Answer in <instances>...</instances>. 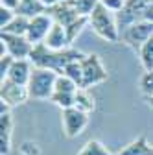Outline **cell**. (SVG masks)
I'll use <instances>...</instances> for the list:
<instances>
[{
    "mask_svg": "<svg viewBox=\"0 0 153 155\" xmlns=\"http://www.w3.org/2000/svg\"><path fill=\"white\" fill-rule=\"evenodd\" d=\"M83 57H85V54L76 50V48H67V50H61V52H55V50H50L48 46H44L41 43V45L33 46L30 61L37 68H48V70H54L57 74H63V70L70 63L80 61Z\"/></svg>",
    "mask_w": 153,
    "mask_h": 155,
    "instance_id": "6da1fadb",
    "label": "cell"
},
{
    "mask_svg": "<svg viewBox=\"0 0 153 155\" xmlns=\"http://www.w3.org/2000/svg\"><path fill=\"white\" fill-rule=\"evenodd\" d=\"M135 22H153V0H125L124 8L116 13L120 33Z\"/></svg>",
    "mask_w": 153,
    "mask_h": 155,
    "instance_id": "7a4b0ae2",
    "label": "cell"
},
{
    "mask_svg": "<svg viewBox=\"0 0 153 155\" xmlns=\"http://www.w3.org/2000/svg\"><path fill=\"white\" fill-rule=\"evenodd\" d=\"M89 26L92 28V31L100 39H103L107 43H118L120 41V30L116 24V15L112 11H109L107 8H103L102 4H98L96 9L90 13Z\"/></svg>",
    "mask_w": 153,
    "mask_h": 155,
    "instance_id": "3957f363",
    "label": "cell"
},
{
    "mask_svg": "<svg viewBox=\"0 0 153 155\" xmlns=\"http://www.w3.org/2000/svg\"><path fill=\"white\" fill-rule=\"evenodd\" d=\"M57 72L48 70V68H33L31 78L28 81V94L30 100L33 102H46L52 100L54 91H55V81H57Z\"/></svg>",
    "mask_w": 153,
    "mask_h": 155,
    "instance_id": "277c9868",
    "label": "cell"
},
{
    "mask_svg": "<svg viewBox=\"0 0 153 155\" xmlns=\"http://www.w3.org/2000/svg\"><path fill=\"white\" fill-rule=\"evenodd\" d=\"M81 68H83V83L81 89H92L103 81H107V68L102 61V57L98 54H85L81 59Z\"/></svg>",
    "mask_w": 153,
    "mask_h": 155,
    "instance_id": "5b68a950",
    "label": "cell"
},
{
    "mask_svg": "<svg viewBox=\"0 0 153 155\" xmlns=\"http://www.w3.org/2000/svg\"><path fill=\"white\" fill-rule=\"evenodd\" d=\"M151 37H153V22H135L120 33V41L138 52Z\"/></svg>",
    "mask_w": 153,
    "mask_h": 155,
    "instance_id": "8992f818",
    "label": "cell"
},
{
    "mask_svg": "<svg viewBox=\"0 0 153 155\" xmlns=\"http://www.w3.org/2000/svg\"><path fill=\"white\" fill-rule=\"evenodd\" d=\"M89 116L87 113L70 107L61 111V122H63V133L67 139H76L85 131V127L89 126Z\"/></svg>",
    "mask_w": 153,
    "mask_h": 155,
    "instance_id": "52a82bcc",
    "label": "cell"
},
{
    "mask_svg": "<svg viewBox=\"0 0 153 155\" xmlns=\"http://www.w3.org/2000/svg\"><path fill=\"white\" fill-rule=\"evenodd\" d=\"M0 43H2V55H11L13 59H30L33 50V45L21 35L0 33Z\"/></svg>",
    "mask_w": 153,
    "mask_h": 155,
    "instance_id": "ba28073f",
    "label": "cell"
},
{
    "mask_svg": "<svg viewBox=\"0 0 153 155\" xmlns=\"http://www.w3.org/2000/svg\"><path fill=\"white\" fill-rule=\"evenodd\" d=\"M28 100H30L28 87L13 83L11 80H8V78L0 81V104H4V105H8L11 109V107L26 104Z\"/></svg>",
    "mask_w": 153,
    "mask_h": 155,
    "instance_id": "9c48e42d",
    "label": "cell"
},
{
    "mask_svg": "<svg viewBox=\"0 0 153 155\" xmlns=\"http://www.w3.org/2000/svg\"><path fill=\"white\" fill-rule=\"evenodd\" d=\"M52 26H54V18L48 13L39 15V17H33V18H30V26H28V31H26V39L33 46L35 45H41V43H44V39L48 37Z\"/></svg>",
    "mask_w": 153,
    "mask_h": 155,
    "instance_id": "30bf717a",
    "label": "cell"
},
{
    "mask_svg": "<svg viewBox=\"0 0 153 155\" xmlns=\"http://www.w3.org/2000/svg\"><path fill=\"white\" fill-rule=\"evenodd\" d=\"M46 13L54 18V22L61 24L65 28L70 26L74 21H78V18L81 17L78 8H76V4H74V0H65V2H61V4H55V6L48 8Z\"/></svg>",
    "mask_w": 153,
    "mask_h": 155,
    "instance_id": "8fae6325",
    "label": "cell"
},
{
    "mask_svg": "<svg viewBox=\"0 0 153 155\" xmlns=\"http://www.w3.org/2000/svg\"><path fill=\"white\" fill-rule=\"evenodd\" d=\"M13 127L15 120L11 111L0 113V155H9L13 146Z\"/></svg>",
    "mask_w": 153,
    "mask_h": 155,
    "instance_id": "7c38bea8",
    "label": "cell"
},
{
    "mask_svg": "<svg viewBox=\"0 0 153 155\" xmlns=\"http://www.w3.org/2000/svg\"><path fill=\"white\" fill-rule=\"evenodd\" d=\"M33 68L35 67L31 65L30 59H15L6 78H8V80H11L13 83H18V85H24L26 87L28 81H30V78H31ZM6 78H4V80H6Z\"/></svg>",
    "mask_w": 153,
    "mask_h": 155,
    "instance_id": "4fadbf2b",
    "label": "cell"
},
{
    "mask_svg": "<svg viewBox=\"0 0 153 155\" xmlns=\"http://www.w3.org/2000/svg\"><path fill=\"white\" fill-rule=\"evenodd\" d=\"M44 46H48L50 50H55V52H61V50H67V48H72L70 41H68V35H67V28L54 22L48 37L44 39Z\"/></svg>",
    "mask_w": 153,
    "mask_h": 155,
    "instance_id": "5bb4252c",
    "label": "cell"
},
{
    "mask_svg": "<svg viewBox=\"0 0 153 155\" xmlns=\"http://www.w3.org/2000/svg\"><path fill=\"white\" fill-rule=\"evenodd\" d=\"M114 155H153V146L148 142L146 135H140Z\"/></svg>",
    "mask_w": 153,
    "mask_h": 155,
    "instance_id": "9a60e30c",
    "label": "cell"
},
{
    "mask_svg": "<svg viewBox=\"0 0 153 155\" xmlns=\"http://www.w3.org/2000/svg\"><path fill=\"white\" fill-rule=\"evenodd\" d=\"M48 11V8L43 4V0H21V4L17 8V15L26 17V18H33V17H39L44 15Z\"/></svg>",
    "mask_w": 153,
    "mask_h": 155,
    "instance_id": "2e32d148",
    "label": "cell"
},
{
    "mask_svg": "<svg viewBox=\"0 0 153 155\" xmlns=\"http://www.w3.org/2000/svg\"><path fill=\"white\" fill-rule=\"evenodd\" d=\"M74 107L80 109L87 114H92L96 111V98L92 96V92L89 89H80L76 92V102H74Z\"/></svg>",
    "mask_w": 153,
    "mask_h": 155,
    "instance_id": "e0dca14e",
    "label": "cell"
},
{
    "mask_svg": "<svg viewBox=\"0 0 153 155\" xmlns=\"http://www.w3.org/2000/svg\"><path fill=\"white\" fill-rule=\"evenodd\" d=\"M28 26H30V18L26 17H21L17 15L13 21L2 30V33H9V35H21V37H26V31H28Z\"/></svg>",
    "mask_w": 153,
    "mask_h": 155,
    "instance_id": "ac0fdd59",
    "label": "cell"
},
{
    "mask_svg": "<svg viewBox=\"0 0 153 155\" xmlns=\"http://www.w3.org/2000/svg\"><path fill=\"white\" fill-rule=\"evenodd\" d=\"M76 155H114V153H111L103 142H100L96 139H90L81 146V150Z\"/></svg>",
    "mask_w": 153,
    "mask_h": 155,
    "instance_id": "d6986e66",
    "label": "cell"
},
{
    "mask_svg": "<svg viewBox=\"0 0 153 155\" xmlns=\"http://www.w3.org/2000/svg\"><path fill=\"white\" fill-rule=\"evenodd\" d=\"M138 59H140V65L144 67V72L153 70V37L138 50Z\"/></svg>",
    "mask_w": 153,
    "mask_h": 155,
    "instance_id": "ffe728a7",
    "label": "cell"
},
{
    "mask_svg": "<svg viewBox=\"0 0 153 155\" xmlns=\"http://www.w3.org/2000/svg\"><path fill=\"white\" fill-rule=\"evenodd\" d=\"M80 91V87L76 85L70 78H67L65 74H59L57 76V81H55V91L57 94H76Z\"/></svg>",
    "mask_w": 153,
    "mask_h": 155,
    "instance_id": "44dd1931",
    "label": "cell"
},
{
    "mask_svg": "<svg viewBox=\"0 0 153 155\" xmlns=\"http://www.w3.org/2000/svg\"><path fill=\"white\" fill-rule=\"evenodd\" d=\"M89 26V17H80L78 21H74L70 26H67V35H68V41L70 45H74V41L81 35V31Z\"/></svg>",
    "mask_w": 153,
    "mask_h": 155,
    "instance_id": "7402d4cb",
    "label": "cell"
},
{
    "mask_svg": "<svg viewBox=\"0 0 153 155\" xmlns=\"http://www.w3.org/2000/svg\"><path fill=\"white\" fill-rule=\"evenodd\" d=\"M63 74L67 76V78H70V80L78 85L80 89H81V83H83V68H81V59L80 61H74V63H70L65 70H63Z\"/></svg>",
    "mask_w": 153,
    "mask_h": 155,
    "instance_id": "603a6c76",
    "label": "cell"
},
{
    "mask_svg": "<svg viewBox=\"0 0 153 155\" xmlns=\"http://www.w3.org/2000/svg\"><path fill=\"white\" fill-rule=\"evenodd\" d=\"M74 4H76L81 17H90V13L100 4V0H74Z\"/></svg>",
    "mask_w": 153,
    "mask_h": 155,
    "instance_id": "cb8c5ba5",
    "label": "cell"
},
{
    "mask_svg": "<svg viewBox=\"0 0 153 155\" xmlns=\"http://www.w3.org/2000/svg\"><path fill=\"white\" fill-rule=\"evenodd\" d=\"M138 85H140V91L144 96H153V70L142 74Z\"/></svg>",
    "mask_w": 153,
    "mask_h": 155,
    "instance_id": "d4e9b609",
    "label": "cell"
},
{
    "mask_svg": "<svg viewBox=\"0 0 153 155\" xmlns=\"http://www.w3.org/2000/svg\"><path fill=\"white\" fill-rule=\"evenodd\" d=\"M18 150H21V155H41L39 144L33 142V140H24Z\"/></svg>",
    "mask_w": 153,
    "mask_h": 155,
    "instance_id": "484cf974",
    "label": "cell"
},
{
    "mask_svg": "<svg viewBox=\"0 0 153 155\" xmlns=\"http://www.w3.org/2000/svg\"><path fill=\"white\" fill-rule=\"evenodd\" d=\"M15 17H17V13H15L13 9H8V8H2V6H0V28L4 30Z\"/></svg>",
    "mask_w": 153,
    "mask_h": 155,
    "instance_id": "4316f807",
    "label": "cell"
},
{
    "mask_svg": "<svg viewBox=\"0 0 153 155\" xmlns=\"http://www.w3.org/2000/svg\"><path fill=\"white\" fill-rule=\"evenodd\" d=\"M100 4H102L103 8H107L109 11H112L114 15H116V13L124 8L125 0H100Z\"/></svg>",
    "mask_w": 153,
    "mask_h": 155,
    "instance_id": "83f0119b",
    "label": "cell"
},
{
    "mask_svg": "<svg viewBox=\"0 0 153 155\" xmlns=\"http://www.w3.org/2000/svg\"><path fill=\"white\" fill-rule=\"evenodd\" d=\"M13 61H15V59H13L11 55H2V57H0V78H2V80L8 76V72H9Z\"/></svg>",
    "mask_w": 153,
    "mask_h": 155,
    "instance_id": "f1b7e54d",
    "label": "cell"
},
{
    "mask_svg": "<svg viewBox=\"0 0 153 155\" xmlns=\"http://www.w3.org/2000/svg\"><path fill=\"white\" fill-rule=\"evenodd\" d=\"M18 4H21V0H0V6L8 8V9H13V11H17Z\"/></svg>",
    "mask_w": 153,
    "mask_h": 155,
    "instance_id": "f546056e",
    "label": "cell"
},
{
    "mask_svg": "<svg viewBox=\"0 0 153 155\" xmlns=\"http://www.w3.org/2000/svg\"><path fill=\"white\" fill-rule=\"evenodd\" d=\"M61 2H65V0H43V4H44L46 8H52V6H55V4H61Z\"/></svg>",
    "mask_w": 153,
    "mask_h": 155,
    "instance_id": "4dcf8cb0",
    "label": "cell"
},
{
    "mask_svg": "<svg viewBox=\"0 0 153 155\" xmlns=\"http://www.w3.org/2000/svg\"><path fill=\"white\" fill-rule=\"evenodd\" d=\"M146 102H148V105L153 109V96H146Z\"/></svg>",
    "mask_w": 153,
    "mask_h": 155,
    "instance_id": "1f68e13d",
    "label": "cell"
}]
</instances>
